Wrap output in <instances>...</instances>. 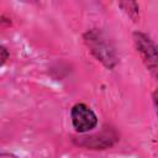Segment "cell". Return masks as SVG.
Masks as SVG:
<instances>
[{
	"mask_svg": "<svg viewBox=\"0 0 158 158\" xmlns=\"http://www.w3.org/2000/svg\"><path fill=\"white\" fill-rule=\"evenodd\" d=\"M85 46L89 48L91 54L102 63L104 67L107 69H112L116 67L118 58L115 51V47L105 36V33L98 28L89 30L83 36Z\"/></svg>",
	"mask_w": 158,
	"mask_h": 158,
	"instance_id": "1",
	"label": "cell"
},
{
	"mask_svg": "<svg viewBox=\"0 0 158 158\" xmlns=\"http://www.w3.org/2000/svg\"><path fill=\"white\" fill-rule=\"evenodd\" d=\"M133 43L151 75L158 79V46L143 32H133Z\"/></svg>",
	"mask_w": 158,
	"mask_h": 158,
	"instance_id": "2",
	"label": "cell"
},
{
	"mask_svg": "<svg viewBox=\"0 0 158 158\" xmlns=\"http://www.w3.org/2000/svg\"><path fill=\"white\" fill-rule=\"evenodd\" d=\"M118 141V135L115 131V128L104 126L100 132L89 135V136H80L74 137L73 142L79 146L84 147L86 149H106L112 147Z\"/></svg>",
	"mask_w": 158,
	"mask_h": 158,
	"instance_id": "3",
	"label": "cell"
},
{
	"mask_svg": "<svg viewBox=\"0 0 158 158\" xmlns=\"http://www.w3.org/2000/svg\"><path fill=\"white\" fill-rule=\"evenodd\" d=\"M72 125L79 133H85L91 131L98 125V117L95 112L85 104H75L70 110Z\"/></svg>",
	"mask_w": 158,
	"mask_h": 158,
	"instance_id": "4",
	"label": "cell"
},
{
	"mask_svg": "<svg viewBox=\"0 0 158 158\" xmlns=\"http://www.w3.org/2000/svg\"><path fill=\"white\" fill-rule=\"evenodd\" d=\"M121 10L133 21H137L139 17V6L136 0H117Z\"/></svg>",
	"mask_w": 158,
	"mask_h": 158,
	"instance_id": "5",
	"label": "cell"
},
{
	"mask_svg": "<svg viewBox=\"0 0 158 158\" xmlns=\"http://www.w3.org/2000/svg\"><path fill=\"white\" fill-rule=\"evenodd\" d=\"M153 104H154V109H156V114H157V117H158V89H156L153 91Z\"/></svg>",
	"mask_w": 158,
	"mask_h": 158,
	"instance_id": "6",
	"label": "cell"
},
{
	"mask_svg": "<svg viewBox=\"0 0 158 158\" xmlns=\"http://www.w3.org/2000/svg\"><path fill=\"white\" fill-rule=\"evenodd\" d=\"M0 52H1V65H4L5 62H6V59H7V57H9V54H7V51H6L5 47H1Z\"/></svg>",
	"mask_w": 158,
	"mask_h": 158,
	"instance_id": "7",
	"label": "cell"
},
{
	"mask_svg": "<svg viewBox=\"0 0 158 158\" xmlns=\"http://www.w3.org/2000/svg\"><path fill=\"white\" fill-rule=\"evenodd\" d=\"M22 1H25V2H30V4H37V2H38V0H22Z\"/></svg>",
	"mask_w": 158,
	"mask_h": 158,
	"instance_id": "8",
	"label": "cell"
}]
</instances>
